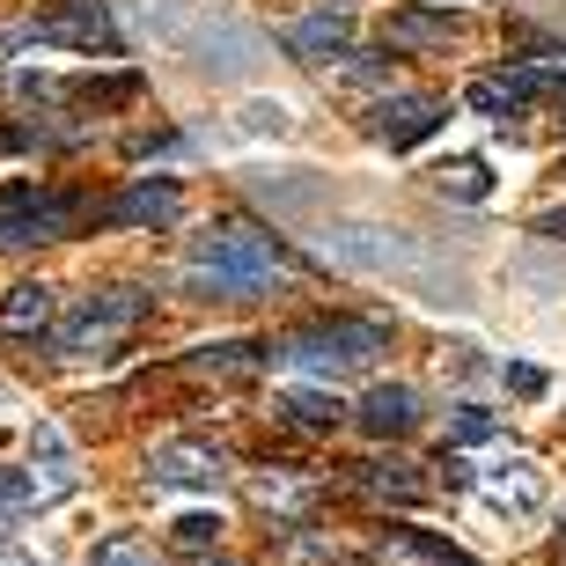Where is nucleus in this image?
I'll return each instance as SVG.
<instances>
[{"label": "nucleus", "mask_w": 566, "mask_h": 566, "mask_svg": "<svg viewBox=\"0 0 566 566\" xmlns=\"http://www.w3.org/2000/svg\"><path fill=\"white\" fill-rule=\"evenodd\" d=\"M324 258L354 265V273H376V280H405V287H420L427 302H463V280L441 273V265L405 229H368V221L332 229V235H324Z\"/></svg>", "instance_id": "obj_1"}, {"label": "nucleus", "mask_w": 566, "mask_h": 566, "mask_svg": "<svg viewBox=\"0 0 566 566\" xmlns=\"http://www.w3.org/2000/svg\"><path fill=\"white\" fill-rule=\"evenodd\" d=\"M287 265V251H280L273 235H251V229H213L191 243V265L185 280L199 294H221V302H243V294H258L265 280Z\"/></svg>", "instance_id": "obj_2"}, {"label": "nucleus", "mask_w": 566, "mask_h": 566, "mask_svg": "<svg viewBox=\"0 0 566 566\" xmlns=\"http://www.w3.org/2000/svg\"><path fill=\"white\" fill-rule=\"evenodd\" d=\"M376 354H390V324H376V316H324V324L287 332V346H280V360H294V368H324V376H338V368H368Z\"/></svg>", "instance_id": "obj_3"}, {"label": "nucleus", "mask_w": 566, "mask_h": 566, "mask_svg": "<svg viewBox=\"0 0 566 566\" xmlns=\"http://www.w3.org/2000/svg\"><path fill=\"white\" fill-rule=\"evenodd\" d=\"M82 199L74 191H38V185H8L0 191V251H22V243H52V235L82 229Z\"/></svg>", "instance_id": "obj_4"}, {"label": "nucleus", "mask_w": 566, "mask_h": 566, "mask_svg": "<svg viewBox=\"0 0 566 566\" xmlns=\"http://www.w3.org/2000/svg\"><path fill=\"white\" fill-rule=\"evenodd\" d=\"M147 310H155V294H140V287H96L82 310L52 332V346H60V354H104L111 338L126 332V324H140Z\"/></svg>", "instance_id": "obj_5"}, {"label": "nucleus", "mask_w": 566, "mask_h": 566, "mask_svg": "<svg viewBox=\"0 0 566 566\" xmlns=\"http://www.w3.org/2000/svg\"><path fill=\"white\" fill-rule=\"evenodd\" d=\"M441 118H449L441 96H382L376 118H368V133H376L382 147H420V140L441 133Z\"/></svg>", "instance_id": "obj_6"}, {"label": "nucleus", "mask_w": 566, "mask_h": 566, "mask_svg": "<svg viewBox=\"0 0 566 566\" xmlns=\"http://www.w3.org/2000/svg\"><path fill=\"white\" fill-rule=\"evenodd\" d=\"M177 213H185V191L169 185V177H133V185L104 207V221H118V229H163V221H177Z\"/></svg>", "instance_id": "obj_7"}, {"label": "nucleus", "mask_w": 566, "mask_h": 566, "mask_svg": "<svg viewBox=\"0 0 566 566\" xmlns=\"http://www.w3.org/2000/svg\"><path fill=\"white\" fill-rule=\"evenodd\" d=\"M38 38H52V44H82V52H104V60H118V30H111L104 0H74L66 15L38 22Z\"/></svg>", "instance_id": "obj_8"}, {"label": "nucleus", "mask_w": 566, "mask_h": 566, "mask_svg": "<svg viewBox=\"0 0 566 566\" xmlns=\"http://www.w3.org/2000/svg\"><path fill=\"white\" fill-rule=\"evenodd\" d=\"M545 66H507V74H485V82H471V111H485V118H515V111L523 104H537V96H545Z\"/></svg>", "instance_id": "obj_9"}, {"label": "nucleus", "mask_w": 566, "mask_h": 566, "mask_svg": "<svg viewBox=\"0 0 566 566\" xmlns=\"http://www.w3.org/2000/svg\"><path fill=\"white\" fill-rule=\"evenodd\" d=\"M354 420H360V434H376V441L412 434V427H420V398H412L405 382H376V390L354 405Z\"/></svg>", "instance_id": "obj_10"}, {"label": "nucleus", "mask_w": 566, "mask_h": 566, "mask_svg": "<svg viewBox=\"0 0 566 566\" xmlns=\"http://www.w3.org/2000/svg\"><path fill=\"white\" fill-rule=\"evenodd\" d=\"M287 52L294 60H310V66H324V60H346V52H354V15H302L287 30Z\"/></svg>", "instance_id": "obj_11"}, {"label": "nucleus", "mask_w": 566, "mask_h": 566, "mask_svg": "<svg viewBox=\"0 0 566 566\" xmlns=\"http://www.w3.org/2000/svg\"><path fill=\"white\" fill-rule=\"evenodd\" d=\"M147 471H155V485H221V457L199 441H163L147 457Z\"/></svg>", "instance_id": "obj_12"}, {"label": "nucleus", "mask_w": 566, "mask_h": 566, "mask_svg": "<svg viewBox=\"0 0 566 566\" xmlns=\"http://www.w3.org/2000/svg\"><path fill=\"white\" fill-rule=\"evenodd\" d=\"M382 44H398V52H449L457 22L434 15V8H398V15L382 22Z\"/></svg>", "instance_id": "obj_13"}, {"label": "nucleus", "mask_w": 566, "mask_h": 566, "mask_svg": "<svg viewBox=\"0 0 566 566\" xmlns=\"http://www.w3.org/2000/svg\"><path fill=\"white\" fill-rule=\"evenodd\" d=\"M52 316H60V294L44 287V280H22V287L0 294V324L8 332H52Z\"/></svg>", "instance_id": "obj_14"}, {"label": "nucleus", "mask_w": 566, "mask_h": 566, "mask_svg": "<svg viewBox=\"0 0 566 566\" xmlns=\"http://www.w3.org/2000/svg\"><path fill=\"white\" fill-rule=\"evenodd\" d=\"M485 501L493 507H515V515H537V501H545V479H537V463H501L493 479H485Z\"/></svg>", "instance_id": "obj_15"}, {"label": "nucleus", "mask_w": 566, "mask_h": 566, "mask_svg": "<svg viewBox=\"0 0 566 566\" xmlns=\"http://www.w3.org/2000/svg\"><path fill=\"white\" fill-rule=\"evenodd\" d=\"M360 493H376V501H427V479H412V463H360Z\"/></svg>", "instance_id": "obj_16"}, {"label": "nucleus", "mask_w": 566, "mask_h": 566, "mask_svg": "<svg viewBox=\"0 0 566 566\" xmlns=\"http://www.w3.org/2000/svg\"><path fill=\"white\" fill-rule=\"evenodd\" d=\"M280 412H287L294 427H310V434H332V427L346 420V405H338L332 390H287V398H280Z\"/></svg>", "instance_id": "obj_17"}, {"label": "nucleus", "mask_w": 566, "mask_h": 566, "mask_svg": "<svg viewBox=\"0 0 566 566\" xmlns=\"http://www.w3.org/2000/svg\"><path fill=\"white\" fill-rule=\"evenodd\" d=\"M390 552L412 566H471L457 545H441V537H427V530H390Z\"/></svg>", "instance_id": "obj_18"}, {"label": "nucleus", "mask_w": 566, "mask_h": 566, "mask_svg": "<svg viewBox=\"0 0 566 566\" xmlns=\"http://www.w3.org/2000/svg\"><path fill=\"white\" fill-rule=\"evenodd\" d=\"M434 185L449 191V199H471V207H479L485 191H493V177H485V163H471V155H463V163H441L434 169Z\"/></svg>", "instance_id": "obj_19"}, {"label": "nucleus", "mask_w": 566, "mask_h": 566, "mask_svg": "<svg viewBox=\"0 0 566 566\" xmlns=\"http://www.w3.org/2000/svg\"><path fill=\"white\" fill-rule=\"evenodd\" d=\"M287 126H294V118H287L280 96H251V104H243V133H251V140H280Z\"/></svg>", "instance_id": "obj_20"}, {"label": "nucleus", "mask_w": 566, "mask_h": 566, "mask_svg": "<svg viewBox=\"0 0 566 566\" xmlns=\"http://www.w3.org/2000/svg\"><path fill=\"white\" fill-rule=\"evenodd\" d=\"M493 434H501V420L479 412V405H463L457 420H449V449H471V441H493Z\"/></svg>", "instance_id": "obj_21"}, {"label": "nucleus", "mask_w": 566, "mask_h": 566, "mask_svg": "<svg viewBox=\"0 0 566 566\" xmlns=\"http://www.w3.org/2000/svg\"><path fill=\"white\" fill-rule=\"evenodd\" d=\"M191 368H207V376H235V368H258V346H199Z\"/></svg>", "instance_id": "obj_22"}, {"label": "nucleus", "mask_w": 566, "mask_h": 566, "mask_svg": "<svg viewBox=\"0 0 566 566\" xmlns=\"http://www.w3.org/2000/svg\"><path fill=\"white\" fill-rule=\"evenodd\" d=\"M169 537H177L185 552H207V545H221V515H177Z\"/></svg>", "instance_id": "obj_23"}, {"label": "nucleus", "mask_w": 566, "mask_h": 566, "mask_svg": "<svg viewBox=\"0 0 566 566\" xmlns=\"http://www.w3.org/2000/svg\"><path fill=\"white\" fill-rule=\"evenodd\" d=\"M88 566H155V552L140 537H104V545L88 552Z\"/></svg>", "instance_id": "obj_24"}, {"label": "nucleus", "mask_w": 566, "mask_h": 566, "mask_svg": "<svg viewBox=\"0 0 566 566\" xmlns=\"http://www.w3.org/2000/svg\"><path fill=\"white\" fill-rule=\"evenodd\" d=\"M74 96H82V104H133V96H140V74H111V82H82Z\"/></svg>", "instance_id": "obj_25"}, {"label": "nucleus", "mask_w": 566, "mask_h": 566, "mask_svg": "<svg viewBox=\"0 0 566 566\" xmlns=\"http://www.w3.org/2000/svg\"><path fill=\"white\" fill-rule=\"evenodd\" d=\"M507 390H515V398H545L552 382H545V368H530V360H507Z\"/></svg>", "instance_id": "obj_26"}, {"label": "nucleus", "mask_w": 566, "mask_h": 566, "mask_svg": "<svg viewBox=\"0 0 566 566\" xmlns=\"http://www.w3.org/2000/svg\"><path fill=\"white\" fill-rule=\"evenodd\" d=\"M537 235H552V243H566V207H559V213H545V221H537Z\"/></svg>", "instance_id": "obj_27"}, {"label": "nucleus", "mask_w": 566, "mask_h": 566, "mask_svg": "<svg viewBox=\"0 0 566 566\" xmlns=\"http://www.w3.org/2000/svg\"><path fill=\"white\" fill-rule=\"evenodd\" d=\"M199 566H229V559H199Z\"/></svg>", "instance_id": "obj_28"}, {"label": "nucleus", "mask_w": 566, "mask_h": 566, "mask_svg": "<svg viewBox=\"0 0 566 566\" xmlns=\"http://www.w3.org/2000/svg\"><path fill=\"white\" fill-rule=\"evenodd\" d=\"M332 566H360V559H332Z\"/></svg>", "instance_id": "obj_29"}, {"label": "nucleus", "mask_w": 566, "mask_h": 566, "mask_svg": "<svg viewBox=\"0 0 566 566\" xmlns=\"http://www.w3.org/2000/svg\"><path fill=\"white\" fill-rule=\"evenodd\" d=\"M559 111H566V82H559Z\"/></svg>", "instance_id": "obj_30"}]
</instances>
